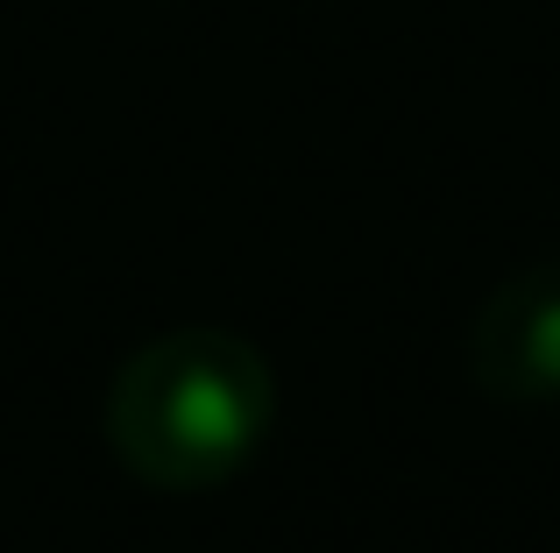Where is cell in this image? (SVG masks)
I'll return each mask as SVG.
<instances>
[{
    "mask_svg": "<svg viewBox=\"0 0 560 553\" xmlns=\"http://www.w3.org/2000/svg\"><path fill=\"white\" fill-rule=\"evenodd\" d=\"M100 426L150 490L234 483L277 426V369L234 327H171L107 376Z\"/></svg>",
    "mask_w": 560,
    "mask_h": 553,
    "instance_id": "6da1fadb",
    "label": "cell"
},
{
    "mask_svg": "<svg viewBox=\"0 0 560 553\" xmlns=\"http://www.w3.org/2000/svg\"><path fill=\"white\" fill-rule=\"evenodd\" d=\"M468 376L497 404L560 398V256L511 270L468 327Z\"/></svg>",
    "mask_w": 560,
    "mask_h": 553,
    "instance_id": "7a4b0ae2",
    "label": "cell"
}]
</instances>
